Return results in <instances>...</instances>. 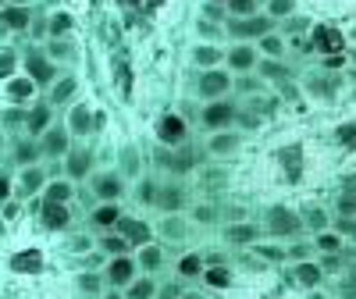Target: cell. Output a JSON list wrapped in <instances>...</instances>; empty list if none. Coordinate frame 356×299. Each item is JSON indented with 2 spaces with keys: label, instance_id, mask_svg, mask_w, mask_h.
<instances>
[{
  "label": "cell",
  "instance_id": "47",
  "mask_svg": "<svg viewBox=\"0 0 356 299\" xmlns=\"http://www.w3.org/2000/svg\"><path fill=\"white\" fill-rule=\"evenodd\" d=\"M225 11H228V18H246V15L260 11V0H225Z\"/></svg>",
  "mask_w": 356,
  "mask_h": 299
},
{
  "label": "cell",
  "instance_id": "53",
  "mask_svg": "<svg viewBox=\"0 0 356 299\" xmlns=\"http://www.w3.org/2000/svg\"><path fill=\"white\" fill-rule=\"evenodd\" d=\"M335 211H339V218H356V193H342L335 200Z\"/></svg>",
  "mask_w": 356,
  "mask_h": 299
},
{
  "label": "cell",
  "instance_id": "41",
  "mask_svg": "<svg viewBox=\"0 0 356 299\" xmlns=\"http://www.w3.org/2000/svg\"><path fill=\"white\" fill-rule=\"evenodd\" d=\"M300 218H303V228H307V232H314V235H317V232H324V228H332L328 214H324L321 207H314V203H310V207H303Z\"/></svg>",
  "mask_w": 356,
  "mask_h": 299
},
{
  "label": "cell",
  "instance_id": "17",
  "mask_svg": "<svg viewBox=\"0 0 356 299\" xmlns=\"http://www.w3.org/2000/svg\"><path fill=\"white\" fill-rule=\"evenodd\" d=\"M243 146V132L239 129H221V132H207V154L218 157V161H228L239 154Z\"/></svg>",
  "mask_w": 356,
  "mask_h": 299
},
{
  "label": "cell",
  "instance_id": "44",
  "mask_svg": "<svg viewBox=\"0 0 356 299\" xmlns=\"http://www.w3.org/2000/svg\"><path fill=\"white\" fill-rule=\"evenodd\" d=\"M342 243L346 239L335 228H324V232L314 235V250H321V253H342Z\"/></svg>",
  "mask_w": 356,
  "mask_h": 299
},
{
  "label": "cell",
  "instance_id": "56",
  "mask_svg": "<svg viewBox=\"0 0 356 299\" xmlns=\"http://www.w3.org/2000/svg\"><path fill=\"white\" fill-rule=\"evenodd\" d=\"M15 196V178H11V171H0V203H8Z\"/></svg>",
  "mask_w": 356,
  "mask_h": 299
},
{
  "label": "cell",
  "instance_id": "57",
  "mask_svg": "<svg viewBox=\"0 0 356 299\" xmlns=\"http://www.w3.org/2000/svg\"><path fill=\"white\" fill-rule=\"evenodd\" d=\"M339 296H342V299H356V282H349V278H346V282L339 285Z\"/></svg>",
  "mask_w": 356,
  "mask_h": 299
},
{
  "label": "cell",
  "instance_id": "13",
  "mask_svg": "<svg viewBox=\"0 0 356 299\" xmlns=\"http://www.w3.org/2000/svg\"><path fill=\"white\" fill-rule=\"evenodd\" d=\"M68 146H72V132H68V125L65 122H54L43 136H40V150H43V161H65V154H68Z\"/></svg>",
  "mask_w": 356,
  "mask_h": 299
},
{
  "label": "cell",
  "instance_id": "18",
  "mask_svg": "<svg viewBox=\"0 0 356 299\" xmlns=\"http://www.w3.org/2000/svg\"><path fill=\"white\" fill-rule=\"evenodd\" d=\"M36 82L29 79L25 72H18V75H11V79H4V100L11 104V107H29L36 100Z\"/></svg>",
  "mask_w": 356,
  "mask_h": 299
},
{
  "label": "cell",
  "instance_id": "42",
  "mask_svg": "<svg viewBox=\"0 0 356 299\" xmlns=\"http://www.w3.org/2000/svg\"><path fill=\"white\" fill-rule=\"evenodd\" d=\"M203 253H186V257H178V278H203Z\"/></svg>",
  "mask_w": 356,
  "mask_h": 299
},
{
  "label": "cell",
  "instance_id": "1",
  "mask_svg": "<svg viewBox=\"0 0 356 299\" xmlns=\"http://www.w3.org/2000/svg\"><path fill=\"white\" fill-rule=\"evenodd\" d=\"M264 232L275 235V239H285V243H289V239L307 235L300 211H292V207H285V203H271V207H267V214H264Z\"/></svg>",
  "mask_w": 356,
  "mask_h": 299
},
{
  "label": "cell",
  "instance_id": "37",
  "mask_svg": "<svg viewBox=\"0 0 356 299\" xmlns=\"http://www.w3.org/2000/svg\"><path fill=\"white\" fill-rule=\"evenodd\" d=\"M157 278L154 275H139L132 285H125L122 292H125V299H157Z\"/></svg>",
  "mask_w": 356,
  "mask_h": 299
},
{
  "label": "cell",
  "instance_id": "55",
  "mask_svg": "<svg viewBox=\"0 0 356 299\" xmlns=\"http://www.w3.org/2000/svg\"><path fill=\"white\" fill-rule=\"evenodd\" d=\"M335 232L342 239H349V243H356V218H339L335 221Z\"/></svg>",
  "mask_w": 356,
  "mask_h": 299
},
{
  "label": "cell",
  "instance_id": "21",
  "mask_svg": "<svg viewBox=\"0 0 356 299\" xmlns=\"http://www.w3.org/2000/svg\"><path fill=\"white\" fill-rule=\"evenodd\" d=\"M260 239H264V225H253L250 218H246V221H232V225L225 228V243H228V246H250V250H253Z\"/></svg>",
  "mask_w": 356,
  "mask_h": 299
},
{
  "label": "cell",
  "instance_id": "33",
  "mask_svg": "<svg viewBox=\"0 0 356 299\" xmlns=\"http://www.w3.org/2000/svg\"><path fill=\"white\" fill-rule=\"evenodd\" d=\"M118 171H122L125 182H129V178H139V175H143V154H139L132 143H125L122 150H118Z\"/></svg>",
  "mask_w": 356,
  "mask_h": 299
},
{
  "label": "cell",
  "instance_id": "12",
  "mask_svg": "<svg viewBox=\"0 0 356 299\" xmlns=\"http://www.w3.org/2000/svg\"><path fill=\"white\" fill-rule=\"evenodd\" d=\"M54 111H68L75 100H79V79L72 72H61L50 86H47V97H43Z\"/></svg>",
  "mask_w": 356,
  "mask_h": 299
},
{
  "label": "cell",
  "instance_id": "38",
  "mask_svg": "<svg viewBox=\"0 0 356 299\" xmlns=\"http://www.w3.org/2000/svg\"><path fill=\"white\" fill-rule=\"evenodd\" d=\"M257 50H260V57H285L289 40L278 33V29H271L267 36H260V40H257Z\"/></svg>",
  "mask_w": 356,
  "mask_h": 299
},
{
  "label": "cell",
  "instance_id": "39",
  "mask_svg": "<svg viewBox=\"0 0 356 299\" xmlns=\"http://www.w3.org/2000/svg\"><path fill=\"white\" fill-rule=\"evenodd\" d=\"M40 267H43V253L40 250H25V253L11 257V271H18V275H36Z\"/></svg>",
  "mask_w": 356,
  "mask_h": 299
},
{
  "label": "cell",
  "instance_id": "60",
  "mask_svg": "<svg viewBox=\"0 0 356 299\" xmlns=\"http://www.w3.org/2000/svg\"><path fill=\"white\" fill-rule=\"evenodd\" d=\"M100 299H125V292H122V289H111V292H104Z\"/></svg>",
  "mask_w": 356,
  "mask_h": 299
},
{
  "label": "cell",
  "instance_id": "11",
  "mask_svg": "<svg viewBox=\"0 0 356 299\" xmlns=\"http://www.w3.org/2000/svg\"><path fill=\"white\" fill-rule=\"evenodd\" d=\"M257 65H260L257 43H232V47L225 50V68H228L232 75H253Z\"/></svg>",
  "mask_w": 356,
  "mask_h": 299
},
{
  "label": "cell",
  "instance_id": "3",
  "mask_svg": "<svg viewBox=\"0 0 356 299\" xmlns=\"http://www.w3.org/2000/svg\"><path fill=\"white\" fill-rule=\"evenodd\" d=\"M271 29H278V25L267 18L264 11L246 15V18H228V22H225V33L232 36V43H257L260 36L271 33Z\"/></svg>",
  "mask_w": 356,
  "mask_h": 299
},
{
  "label": "cell",
  "instance_id": "25",
  "mask_svg": "<svg viewBox=\"0 0 356 299\" xmlns=\"http://www.w3.org/2000/svg\"><path fill=\"white\" fill-rule=\"evenodd\" d=\"M136 264H139V275H154V278H157V275L164 271L168 257H164L161 243H146V246L136 250Z\"/></svg>",
  "mask_w": 356,
  "mask_h": 299
},
{
  "label": "cell",
  "instance_id": "35",
  "mask_svg": "<svg viewBox=\"0 0 356 299\" xmlns=\"http://www.w3.org/2000/svg\"><path fill=\"white\" fill-rule=\"evenodd\" d=\"M97 246H100V253H104V257H125V253H132V246L125 243V235L118 232V228L100 232V235H97Z\"/></svg>",
  "mask_w": 356,
  "mask_h": 299
},
{
  "label": "cell",
  "instance_id": "40",
  "mask_svg": "<svg viewBox=\"0 0 356 299\" xmlns=\"http://www.w3.org/2000/svg\"><path fill=\"white\" fill-rule=\"evenodd\" d=\"M310 29H314V25H310V22H307V18L300 15V11H296V15H289L285 22H278V33H282L285 40H296V36H307Z\"/></svg>",
  "mask_w": 356,
  "mask_h": 299
},
{
  "label": "cell",
  "instance_id": "14",
  "mask_svg": "<svg viewBox=\"0 0 356 299\" xmlns=\"http://www.w3.org/2000/svg\"><path fill=\"white\" fill-rule=\"evenodd\" d=\"M139 278V264H136V257H107V267H104V282L111 285V289H125V285H132Z\"/></svg>",
  "mask_w": 356,
  "mask_h": 299
},
{
  "label": "cell",
  "instance_id": "23",
  "mask_svg": "<svg viewBox=\"0 0 356 299\" xmlns=\"http://www.w3.org/2000/svg\"><path fill=\"white\" fill-rule=\"evenodd\" d=\"M11 157H15V164H18V168H29V164H40V161H43V150H40V139H36V136H29V132L15 136V139H11Z\"/></svg>",
  "mask_w": 356,
  "mask_h": 299
},
{
  "label": "cell",
  "instance_id": "8",
  "mask_svg": "<svg viewBox=\"0 0 356 299\" xmlns=\"http://www.w3.org/2000/svg\"><path fill=\"white\" fill-rule=\"evenodd\" d=\"M65 125H68V132H72V139H89L97 129H100V114L89 107V104H82V100H75L68 111H65Z\"/></svg>",
  "mask_w": 356,
  "mask_h": 299
},
{
  "label": "cell",
  "instance_id": "48",
  "mask_svg": "<svg viewBox=\"0 0 356 299\" xmlns=\"http://www.w3.org/2000/svg\"><path fill=\"white\" fill-rule=\"evenodd\" d=\"M157 189H161L157 178H139V186H136L139 203H143V207H154V203H157Z\"/></svg>",
  "mask_w": 356,
  "mask_h": 299
},
{
  "label": "cell",
  "instance_id": "45",
  "mask_svg": "<svg viewBox=\"0 0 356 299\" xmlns=\"http://www.w3.org/2000/svg\"><path fill=\"white\" fill-rule=\"evenodd\" d=\"M264 15L278 25V22H285L289 15H296V0H264Z\"/></svg>",
  "mask_w": 356,
  "mask_h": 299
},
{
  "label": "cell",
  "instance_id": "49",
  "mask_svg": "<svg viewBox=\"0 0 356 299\" xmlns=\"http://www.w3.org/2000/svg\"><path fill=\"white\" fill-rule=\"evenodd\" d=\"M104 285H107V282H104V271H100V275H97V271H79V289H82V292L100 296Z\"/></svg>",
  "mask_w": 356,
  "mask_h": 299
},
{
  "label": "cell",
  "instance_id": "32",
  "mask_svg": "<svg viewBox=\"0 0 356 299\" xmlns=\"http://www.w3.org/2000/svg\"><path fill=\"white\" fill-rule=\"evenodd\" d=\"M292 282L300 285V289H317V285L324 282L321 264H314V260H296V264H292Z\"/></svg>",
  "mask_w": 356,
  "mask_h": 299
},
{
  "label": "cell",
  "instance_id": "10",
  "mask_svg": "<svg viewBox=\"0 0 356 299\" xmlns=\"http://www.w3.org/2000/svg\"><path fill=\"white\" fill-rule=\"evenodd\" d=\"M50 175H54V171H47V168H43V161H40V164H29V168H18L15 193H18L22 200L43 196V189H47V182H50Z\"/></svg>",
  "mask_w": 356,
  "mask_h": 299
},
{
  "label": "cell",
  "instance_id": "16",
  "mask_svg": "<svg viewBox=\"0 0 356 299\" xmlns=\"http://www.w3.org/2000/svg\"><path fill=\"white\" fill-rule=\"evenodd\" d=\"M57 122V114H54V107L47 104V100H33L25 107V118H22V132H29V136H43L50 125Z\"/></svg>",
  "mask_w": 356,
  "mask_h": 299
},
{
  "label": "cell",
  "instance_id": "61",
  "mask_svg": "<svg viewBox=\"0 0 356 299\" xmlns=\"http://www.w3.org/2000/svg\"><path fill=\"white\" fill-rule=\"evenodd\" d=\"M0 150H4V136H0Z\"/></svg>",
  "mask_w": 356,
  "mask_h": 299
},
{
  "label": "cell",
  "instance_id": "27",
  "mask_svg": "<svg viewBox=\"0 0 356 299\" xmlns=\"http://www.w3.org/2000/svg\"><path fill=\"white\" fill-rule=\"evenodd\" d=\"M118 221H122V203H97L93 211H89V228H93L97 235L111 232Z\"/></svg>",
  "mask_w": 356,
  "mask_h": 299
},
{
  "label": "cell",
  "instance_id": "34",
  "mask_svg": "<svg viewBox=\"0 0 356 299\" xmlns=\"http://www.w3.org/2000/svg\"><path fill=\"white\" fill-rule=\"evenodd\" d=\"M75 33V15L72 11H50L47 15V40H65Z\"/></svg>",
  "mask_w": 356,
  "mask_h": 299
},
{
  "label": "cell",
  "instance_id": "24",
  "mask_svg": "<svg viewBox=\"0 0 356 299\" xmlns=\"http://www.w3.org/2000/svg\"><path fill=\"white\" fill-rule=\"evenodd\" d=\"M33 8L29 4H8V8H0V25L8 29V33H29L33 29Z\"/></svg>",
  "mask_w": 356,
  "mask_h": 299
},
{
  "label": "cell",
  "instance_id": "15",
  "mask_svg": "<svg viewBox=\"0 0 356 299\" xmlns=\"http://www.w3.org/2000/svg\"><path fill=\"white\" fill-rule=\"evenodd\" d=\"M189 228H193L189 214H161V221L154 225V235L161 239V243H168V246H178V243L189 239Z\"/></svg>",
  "mask_w": 356,
  "mask_h": 299
},
{
  "label": "cell",
  "instance_id": "62",
  "mask_svg": "<svg viewBox=\"0 0 356 299\" xmlns=\"http://www.w3.org/2000/svg\"><path fill=\"white\" fill-rule=\"evenodd\" d=\"M214 4H225V0H214Z\"/></svg>",
  "mask_w": 356,
  "mask_h": 299
},
{
  "label": "cell",
  "instance_id": "29",
  "mask_svg": "<svg viewBox=\"0 0 356 299\" xmlns=\"http://www.w3.org/2000/svg\"><path fill=\"white\" fill-rule=\"evenodd\" d=\"M310 40L321 50V57H332V54L342 50V36H339V29H332V25H314L310 29Z\"/></svg>",
  "mask_w": 356,
  "mask_h": 299
},
{
  "label": "cell",
  "instance_id": "26",
  "mask_svg": "<svg viewBox=\"0 0 356 299\" xmlns=\"http://www.w3.org/2000/svg\"><path fill=\"white\" fill-rule=\"evenodd\" d=\"M257 79L264 86H282L292 79L289 65H285V57H260V65H257Z\"/></svg>",
  "mask_w": 356,
  "mask_h": 299
},
{
  "label": "cell",
  "instance_id": "6",
  "mask_svg": "<svg viewBox=\"0 0 356 299\" xmlns=\"http://www.w3.org/2000/svg\"><path fill=\"white\" fill-rule=\"evenodd\" d=\"M22 72L33 79L40 89H47L57 75H61V65L57 61H50L47 57V50H40V47H29L25 54H22Z\"/></svg>",
  "mask_w": 356,
  "mask_h": 299
},
{
  "label": "cell",
  "instance_id": "54",
  "mask_svg": "<svg viewBox=\"0 0 356 299\" xmlns=\"http://www.w3.org/2000/svg\"><path fill=\"white\" fill-rule=\"evenodd\" d=\"M253 250H257V257H264L267 264H278V260H289V257H285V246H264V243H257Z\"/></svg>",
  "mask_w": 356,
  "mask_h": 299
},
{
  "label": "cell",
  "instance_id": "28",
  "mask_svg": "<svg viewBox=\"0 0 356 299\" xmlns=\"http://www.w3.org/2000/svg\"><path fill=\"white\" fill-rule=\"evenodd\" d=\"M189 57H193V68H196V72L221 68V65H225V50H221L218 43H203V40L193 47V54H189Z\"/></svg>",
  "mask_w": 356,
  "mask_h": 299
},
{
  "label": "cell",
  "instance_id": "20",
  "mask_svg": "<svg viewBox=\"0 0 356 299\" xmlns=\"http://www.w3.org/2000/svg\"><path fill=\"white\" fill-rule=\"evenodd\" d=\"M114 228H118V232L125 235V243H129L132 250H139V246H146V243H154V225H146L143 218L122 214V221H118Z\"/></svg>",
  "mask_w": 356,
  "mask_h": 299
},
{
  "label": "cell",
  "instance_id": "2",
  "mask_svg": "<svg viewBox=\"0 0 356 299\" xmlns=\"http://www.w3.org/2000/svg\"><path fill=\"white\" fill-rule=\"evenodd\" d=\"M235 89V75L221 65V68H207V72H196V86H193V93H196V100H221V97H228Z\"/></svg>",
  "mask_w": 356,
  "mask_h": 299
},
{
  "label": "cell",
  "instance_id": "36",
  "mask_svg": "<svg viewBox=\"0 0 356 299\" xmlns=\"http://www.w3.org/2000/svg\"><path fill=\"white\" fill-rule=\"evenodd\" d=\"M189 221L193 225H218V218H221V207L214 203V200H200V203H189Z\"/></svg>",
  "mask_w": 356,
  "mask_h": 299
},
{
  "label": "cell",
  "instance_id": "4",
  "mask_svg": "<svg viewBox=\"0 0 356 299\" xmlns=\"http://www.w3.org/2000/svg\"><path fill=\"white\" fill-rule=\"evenodd\" d=\"M235 118H239V104L232 97L221 100H207L200 107V125L203 132H221V129H235Z\"/></svg>",
  "mask_w": 356,
  "mask_h": 299
},
{
  "label": "cell",
  "instance_id": "31",
  "mask_svg": "<svg viewBox=\"0 0 356 299\" xmlns=\"http://www.w3.org/2000/svg\"><path fill=\"white\" fill-rule=\"evenodd\" d=\"M43 50H47L50 61H57V65H72V61H79V43H75L72 36H65V40H47Z\"/></svg>",
  "mask_w": 356,
  "mask_h": 299
},
{
  "label": "cell",
  "instance_id": "7",
  "mask_svg": "<svg viewBox=\"0 0 356 299\" xmlns=\"http://www.w3.org/2000/svg\"><path fill=\"white\" fill-rule=\"evenodd\" d=\"M189 189L182 186V182H178V178L171 175V178H164V182H161V189H157V211L161 214H186L189 211Z\"/></svg>",
  "mask_w": 356,
  "mask_h": 299
},
{
  "label": "cell",
  "instance_id": "46",
  "mask_svg": "<svg viewBox=\"0 0 356 299\" xmlns=\"http://www.w3.org/2000/svg\"><path fill=\"white\" fill-rule=\"evenodd\" d=\"M22 68V54L15 47H0V79H11Z\"/></svg>",
  "mask_w": 356,
  "mask_h": 299
},
{
  "label": "cell",
  "instance_id": "58",
  "mask_svg": "<svg viewBox=\"0 0 356 299\" xmlns=\"http://www.w3.org/2000/svg\"><path fill=\"white\" fill-rule=\"evenodd\" d=\"M89 246H93V239H86V235L72 239V250H89Z\"/></svg>",
  "mask_w": 356,
  "mask_h": 299
},
{
  "label": "cell",
  "instance_id": "52",
  "mask_svg": "<svg viewBox=\"0 0 356 299\" xmlns=\"http://www.w3.org/2000/svg\"><path fill=\"white\" fill-rule=\"evenodd\" d=\"M307 82H310L307 89H310L314 97H324V100H328V97H335V89H332V82H328V79H321V75H310Z\"/></svg>",
  "mask_w": 356,
  "mask_h": 299
},
{
  "label": "cell",
  "instance_id": "22",
  "mask_svg": "<svg viewBox=\"0 0 356 299\" xmlns=\"http://www.w3.org/2000/svg\"><path fill=\"white\" fill-rule=\"evenodd\" d=\"M40 225H43L47 232H68V228H72V211H68V203L40 200Z\"/></svg>",
  "mask_w": 356,
  "mask_h": 299
},
{
  "label": "cell",
  "instance_id": "30",
  "mask_svg": "<svg viewBox=\"0 0 356 299\" xmlns=\"http://www.w3.org/2000/svg\"><path fill=\"white\" fill-rule=\"evenodd\" d=\"M40 200H50V203H72L75 200V182L68 175H50V182L43 189Z\"/></svg>",
  "mask_w": 356,
  "mask_h": 299
},
{
  "label": "cell",
  "instance_id": "9",
  "mask_svg": "<svg viewBox=\"0 0 356 299\" xmlns=\"http://www.w3.org/2000/svg\"><path fill=\"white\" fill-rule=\"evenodd\" d=\"M89 193L97 196V203H122V196H125L122 171H93V178H89Z\"/></svg>",
  "mask_w": 356,
  "mask_h": 299
},
{
  "label": "cell",
  "instance_id": "43",
  "mask_svg": "<svg viewBox=\"0 0 356 299\" xmlns=\"http://www.w3.org/2000/svg\"><path fill=\"white\" fill-rule=\"evenodd\" d=\"M203 285H211V289H228V285H232V267H228V264L203 267Z\"/></svg>",
  "mask_w": 356,
  "mask_h": 299
},
{
  "label": "cell",
  "instance_id": "59",
  "mask_svg": "<svg viewBox=\"0 0 356 299\" xmlns=\"http://www.w3.org/2000/svg\"><path fill=\"white\" fill-rule=\"evenodd\" d=\"M178 299H207V292H200V289H182V296Z\"/></svg>",
  "mask_w": 356,
  "mask_h": 299
},
{
  "label": "cell",
  "instance_id": "5",
  "mask_svg": "<svg viewBox=\"0 0 356 299\" xmlns=\"http://www.w3.org/2000/svg\"><path fill=\"white\" fill-rule=\"evenodd\" d=\"M61 164H65V175L72 178L75 186H79V182H89V178H93V171H97V150L89 146V143H72Z\"/></svg>",
  "mask_w": 356,
  "mask_h": 299
},
{
  "label": "cell",
  "instance_id": "51",
  "mask_svg": "<svg viewBox=\"0 0 356 299\" xmlns=\"http://www.w3.org/2000/svg\"><path fill=\"white\" fill-rule=\"evenodd\" d=\"M196 33H200V40L203 43H214L221 33H225V25H218V22H207V18H200L196 22Z\"/></svg>",
  "mask_w": 356,
  "mask_h": 299
},
{
  "label": "cell",
  "instance_id": "50",
  "mask_svg": "<svg viewBox=\"0 0 356 299\" xmlns=\"http://www.w3.org/2000/svg\"><path fill=\"white\" fill-rule=\"evenodd\" d=\"M200 18L225 25V22H228V11H225V4H214V0H203V8H200Z\"/></svg>",
  "mask_w": 356,
  "mask_h": 299
},
{
  "label": "cell",
  "instance_id": "19",
  "mask_svg": "<svg viewBox=\"0 0 356 299\" xmlns=\"http://www.w3.org/2000/svg\"><path fill=\"white\" fill-rule=\"evenodd\" d=\"M157 139H161V146H186L189 143V122L182 114H161Z\"/></svg>",
  "mask_w": 356,
  "mask_h": 299
}]
</instances>
